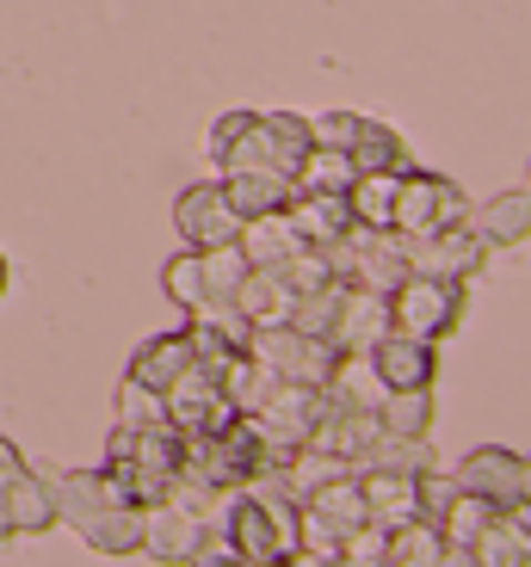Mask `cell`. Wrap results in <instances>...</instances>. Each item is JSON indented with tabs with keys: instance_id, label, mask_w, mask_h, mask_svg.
<instances>
[{
	"instance_id": "obj_1",
	"label": "cell",
	"mask_w": 531,
	"mask_h": 567,
	"mask_svg": "<svg viewBox=\"0 0 531 567\" xmlns=\"http://www.w3.org/2000/svg\"><path fill=\"white\" fill-rule=\"evenodd\" d=\"M180 456H186V432L180 425H112V444H105V475L124 487V499L136 506H155L173 494L180 482Z\"/></svg>"
},
{
	"instance_id": "obj_2",
	"label": "cell",
	"mask_w": 531,
	"mask_h": 567,
	"mask_svg": "<svg viewBox=\"0 0 531 567\" xmlns=\"http://www.w3.org/2000/svg\"><path fill=\"white\" fill-rule=\"evenodd\" d=\"M266 463H273V451H266V439H259V425L247 420V413H235L223 432H186L180 475L216 487V494H235V487H247Z\"/></svg>"
},
{
	"instance_id": "obj_3",
	"label": "cell",
	"mask_w": 531,
	"mask_h": 567,
	"mask_svg": "<svg viewBox=\"0 0 531 567\" xmlns=\"http://www.w3.org/2000/svg\"><path fill=\"white\" fill-rule=\"evenodd\" d=\"M470 309V284L463 278H439V271H408L396 290H389V327L396 333H415L427 346H446L463 327Z\"/></svg>"
},
{
	"instance_id": "obj_4",
	"label": "cell",
	"mask_w": 531,
	"mask_h": 567,
	"mask_svg": "<svg viewBox=\"0 0 531 567\" xmlns=\"http://www.w3.org/2000/svg\"><path fill=\"white\" fill-rule=\"evenodd\" d=\"M451 223H470V198H463V185L446 179V173H432V167H402L389 228L415 241V235H432V228H451Z\"/></svg>"
},
{
	"instance_id": "obj_5",
	"label": "cell",
	"mask_w": 531,
	"mask_h": 567,
	"mask_svg": "<svg viewBox=\"0 0 531 567\" xmlns=\"http://www.w3.org/2000/svg\"><path fill=\"white\" fill-rule=\"evenodd\" d=\"M328 259L346 284H365V290H396L415 271L408 266V235H396V228H365V223L346 228L340 241L328 247Z\"/></svg>"
},
{
	"instance_id": "obj_6",
	"label": "cell",
	"mask_w": 531,
	"mask_h": 567,
	"mask_svg": "<svg viewBox=\"0 0 531 567\" xmlns=\"http://www.w3.org/2000/svg\"><path fill=\"white\" fill-rule=\"evenodd\" d=\"M247 352L259 358V364H273L285 383H328L334 358H340V346L328 340V333H303V327L290 321H266V327H247Z\"/></svg>"
},
{
	"instance_id": "obj_7",
	"label": "cell",
	"mask_w": 531,
	"mask_h": 567,
	"mask_svg": "<svg viewBox=\"0 0 531 567\" xmlns=\"http://www.w3.org/2000/svg\"><path fill=\"white\" fill-rule=\"evenodd\" d=\"M321 413H328V395H321L316 383H285V377H278V389L259 401L247 420L259 425V439H266L273 463H285L290 451H303V444H309V432L321 425Z\"/></svg>"
},
{
	"instance_id": "obj_8",
	"label": "cell",
	"mask_w": 531,
	"mask_h": 567,
	"mask_svg": "<svg viewBox=\"0 0 531 567\" xmlns=\"http://www.w3.org/2000/svg\"><path fill=\"white\" fill-rule=\"evenodd\" d=\"M173 228H180V241L186 247H223V241H242V216H235L229 192L223 179H198L186 185L180 198H173Z\"/></svg>"
},
{
	"instance_id": "obj_9",
	"label": "cell",
	"mask_w": 531,
	"mask_h": 567,
	"mask_svg": "<svg viewBox=\"0 0 531 567\" xmlns=\"http://www.w3.org/2000/svg\"><path fill=\"white\" fill-rule=\"evenodd\" d=\"M451 482L463 494H482L489 506H519L525 499V451H507V444H476V451L458 456Z\"/></svg>"
},
{
	"instance_id": "obj_10",
	"label": "cell",
	"mask_w": 531,
	"mask_h": 567,
	"mask_svg": "<svg viewBox=\"0 0 531 567\" xmlns=\"http://www.w3.org/2000/svg\"><path fill=\"white\" fill-rule=\"evenodd\" d=\"M161 401H167V420L180 425V432H223V425L235 420V408H229V395H223V383H216L211 364L180 370Z\"/></svg>"
},
{
	"instance_id": "obj_11",
	"label": "cell",
	"mask_w": 531,
	"mask_h": 567,
	"mask_svg": "<svg viewBox=\"0 0 531 567\" xmlns=\"http://www.w3.org/2000/svg\"><path fill=\"white\" fill-rule=\"evenodd\" d=\"M489 254H494V247L482 241L470 223L432 228V235H415V241H408V266H415V271H439V278H463V284L489 266Z\"/></svg>"
},
{
	"instance_id": "obj_12",
	"label": "cell",
	"mask_w": 531,
	"mask_h": 567,
	"mask_svg": "<svg viewBox=\"0 0 531 567\" xmlns=\"http://www.w3.org/2000/svg\"><path fill=\"white\" fill-rule=\"evenodd\" d=\"M69 530H74V537H81L93 555H105V561H124V555H143L149 506H136V499H105V506H93L86 518H74Z\"/></svg>"
},
{
	"instance_id": "obj_13",
	"label": "cell",
	"mask_w": 531,
	"mask_h": 567,
	"mask_svg": "<svg viewBox=\"0 0 531 567\" xmlns=\"http://www.w3.org/2000/svg\"><path fill=\"white\" fill-rule=\"evenodd\" d=\"M211 530H216L211 518L186 512L180 499H155L149 506V530H143V555H155V561H198Z\"/></svg>"
},
{
	"instance_id": "obj_14",
	"label": "cell",
	"mask_w": 531,
	"mask_h": 567,
	"mask_svg": "<svg viewBox=\"0 0 531 567\" xmlns=\"http://www.w3.org/2000/svg\"><path fill=\"white\" fill-rule=\"evenodd\" d=\"M359 494H365V512H371V525L396 530L408 518H420V475L408 468H384V463H359Z\"/></svg>"
},
{
	"instance_id": "obj_15",
	"label": "cell",
	"mask_w": 531,
	"mask_h": 567,
	"mask_svg": "<svg viewBox=\"0 0 531 567\" xmlns=\"http://www.w3.org/2000/svg\"><path fill=\"white\" fill-rule=\"evenodd\" d=\"M371 364L384 377V389H432L439 383V346L415 340V333H396V327L371 346Z\"/></svg>"
},
{
	"instance_id": "obj_16",
	"label": "cell",
	"mask_w": 531,
	"mask_h": 567,
	"mask_svg": "<svg viewBox=\"0 0 531 567\" xmlns=\"http://www.w3.org/2000/svg\"><path fill=\"white\" fill-rule=\"evenodd\" d=\"M377 439H384L377 408H334V401H328V413H321V425L309 432V444H316V451L340 456V463H353V468L377 451Z\"/></svg>"
},
{
	"instance_id": "obj_17",
	"label": "cell",
	"mask_w": 531,
	"mask_h": 567,
	"mask_svg": "<svg viewBox=\"0 0 531 567\" xmlns=\"http://www.w3.org/2000/svg\"><path fill=\"white\" fill-rule=\"evenodd\" d=\"M389 333V290H365V284H346L340 315H334V333L328 340L340 352H371L377 340Z\"/></svg>"
},
{
	"instance_id": "obj_18",
	"label": "cell",
	"mask_w": 531,
	"mask_h": 567,
	"mask_svg": "<svg viewBox=\"0 0 531 567\" xmlns=\"http://www.w3.org/2000/svg\"><path fill=\"white\" fill-rule=\"evenodd\" d=\"M285 216H290V228H297L303 247H334L346 228L359 223L353 204H346V192H290Z\"/></svg>"
},
{
	"instance_id": "obj_19",
	"label": "cell",
	"mask_w": 531,
	"mask_h": 567,
	"mask_svg": "<svg viewBox=\"0 0 531 567\" xmlns=\"http://www.w3.org/2000/svg\"><path fill=\"white\" fill-rule=\"evenodd\" d=\"M0 494H7L13 537H43V530L62 525V512H57V475H38V468H25V475H13Z\"/></svg>"
},
{
	"instance_id": "obj_20",
	"label": "cell",
	"mask_w": 531,
	"mask_h": 567,
	"mask_svg": "<svg viewBox=\"0 0 531 567\" xmlns=\"http://www.w3.org/2000/svg\"><path fill=\"white\" fill-rule=\"evenodd\" d=\"M192 364H198V352H192L186 327H167V333H155V340H143L136 352H130L124 377H130V383L161 389V395H167V383L180 377V370H192Z\"/></svg>"
},
{
	"instance_id": "obj_21",
	"label": "cell",
	"mask_w": 531,
	"mask_h": 567,
	"mask_svg": "<svg viewBox=\"0 0 531 567\" xmlns=\"http://www.w3.org/2000/svg\"><path fill=\"white\" fill-rule=\"evenodd\" d=\"M470 228L482 235L489 247H525L531 241V192L513 185V192H494L489 204H470Z\"/></svg>"
},
{
	"instance_id": "obj_22",
	"label": "cell",
	"mask_w": 531,
	"mask_h": 567,
	"mask_svg": "<svg viewBox=\"0 0 531 567\" xmlns=\"http://www.w3.org/2000/svg\"><path fill=\"white\" fill-rule=\"evenodd\" d=\"M216 179H223V192H229L242 223L247 216H266V210H285L290 192H297V179L278 173V167H242V173H216Z\"/></svg>"
},
{
	"instance_id": "obj_23",
	"label": "cell",
	"mask_w": 531,
	"mask_h": 567,
	"mask_svg": "<svg viewBox=\"0 0 531 567\" xmlns=\"http://www.w3.org/2000/svg\"><path fill=\"white\" fill-rule=\"evenodd\" d=\"M321 395H328L334 408H377L389 389H384V377H377L371 352H340L328 370V383H321Z\"/></svg>"
},
{
	"instance_id": "obj_24",
	"label": "cell",
	"mask_w": 531,
	"mask_h": 567,
	"mask_svg": "<svg viewBox=\"0 0 531 567\" xmlns=\"http://www.w3.org/2000/svg\"><path fill=\"white\" fill-rule=\"evenodd\" d=\"M470 567H531L519 506H507V512H494V518H489V530L470 543Z\"/></svg>"
},
{
	"instance_id": "obj_25",
	"label": "cell",
	"mask_w": 531,
	"mask_h": 567,
	"mask_svg": "<svg viewBox=\"0 0 531 567\" xmlns=\"http://www.w3.org/2000/svg\"><path fill=\"white\" fill-rule=\"evenodd\" d=\"M451 549H446V530L432 518H408V525L389 530V549H384V567H446Z\"/></svg>"
},
{
	"instance_id": "obj_26",
	"label": "cell",
	"mask_w": 531,
	"mask_h": 567,
	"mask_svg": "<svg viewBox=\"0 0 531 567\" xmlns=\"http://www.w3.org/2000/svg\"><path fill=\"white\" fill-rule=\"evenodd\" d=\"M216 383H223V395H229L235 413H254L259 401L278 389V370L259 364L254 352H235V358H223V364H216Z\"/></svg>"
},
{
	"instance_id": "obj_27",
	"label": "cell",
	"mask_w": 531,
	"mask_h": 567,
	"mask_svg": "<svg viewBox=\"0 0 531 567\" xmlns=\"http://www.w3.org/2000/svg\"><path fill=\"white\" fill-rule=\"evenodd\" d=\"M235 315H242L247 327L285 321V315H290V290H285V278H278L273 266H254V271L242 278V290H235Z\"/></svg>"
},
{
	"instance_id": "obj_28",
	"label": "cell",
	"mask_w": 531,
	"mask_h": 567,
	"mask_svg": "<svg viewBox=\"0 0 531 567\" xmlns=\"http://www.w3.org/2000/svg\"><path fill=\"white\" fill-rule=\"evenodd\" d=\"M297 192H353V179H359V161H353V148H328V142H309V155L297 161Z\"/></svg>"
},
{
	"instance_id": "obj_29",
	"label": "cell",
	"mask_w": 531,
	"mask_h": 567,
	"mask_svg": "<svg viewBox=\"0 0 531 567\" xmlns=\"http://www.w3.org/2000/svg\"><path fill=\"white\" fill-rule=\"evenodd\" d=\"M432 413H439V395H432V389H389V395L377 401V420H384V432H396V439H432Z\"/></svg>"
},
{
	"instance_id": "obj_30",
	"label": "cell",
	"mask_w": 531,
	"mask_h": 567,
	"mask_svg": "<svg viewBox=\"0 0 531 567\" xmlns=\"http://www.w3.org/2000/svg\"><path fill=\"white\" fill-rule=\"evenodd\" d=\"M259 136H266V161H273L278 173H297V161L309 155L316 130H309L303 112H259Z\"/></svg>"
},
{
	"instance_id": "obj_31",
	"label": "cell",
	"mask_w": 531,
	"mask_h": 567,
	"mask_svg": "<svg viewBox=\"0 0 531 567\" xmlns=\"http://www.w3.org/2000/svg\"><path fill=\"white\" fill-rule=\"evenodd\" d=\"M501 506H489V499L482 494H451V506L439 512V530H446V549H451V561H470V543L482 537V530H489V518Z\"/></svg>"
},
{
	"instance_id": "obj_32",
	"label": "cell",
	"mask_w": 531,
	"mask_h": 567,
	"mask_svg": "<svg viewBox=\"0 0 531 567\" xmlns=\"http://www.w3.org/2000/svg\"><path fill=\"white\" fill-rule=\"evenodd\" d=\"M353 161H359V173H402L408 161V142L396 124H384V117H365L359 136H353Z\"/></svg>"
},
{
	"instance_id": "obj_33",
	"label": "cell",
	"mask_w": 531,
	"mask_h": 567,
	"mask_svg": "<svg viewBox=\"0 0 531 567\" xmlns=\"http://www.w3.org/2000/svg\"><path fill=\"white\" fill-rule=\"evenodd\" d=\"M161 290H167V302L180 315H192V309H204V302H211V284H204V254H198V247H180V254L161 266Z\"/></svg>"
},
{
	"instance_id": "obj_34",
	"label": "cell",
	"mask_w": 531,
	"mask_h": 567,
	"mask_svg": "<svg viewBox=\"0 0 531 567\" xmlns=\"http://www.w3.org/2000/svg\"><path fill=\"white\" fill-rule=\"evenodd\" d=\"M242 247H247L254 266H278V259H285L290 247H303V241H297V228H290L285 210H266V216H247L242 223Z\"/></svg>"
},
{
	"instance_id": "obj_35",
	"label": "cell",
	"mask_w": 531,
	"mask_h": 567,
	"mask_svg": "<svg viewBox=\"0 0 531 567\" xmlns=\"http://www.w3.org/2000/svg\"><path fill=\"white\" fill-rule=\"evenodd\" d=\"M408 167H415V161H408ZM396 179H402V173H359V179H353L346 204H353V216H359L365 228H389V210H396Z\"/></svg>"
},
{
	"instance_id": "obj_36",
	"label": "cell",
	"mask_w": 531,
	"mask_h": 567,
	"mask_svg": "<svg viewBox=\"0 0 531 567\" xmlns=\"http://www.w3.org/2000/svg\"><path fill=\"white\" fill-rule=\"evenodd\" d=\"M198 254H204V284H211V302H235L242 278L254 271L247 247L242 241H223V247H198Z\"/></svg>"
},
{
	"instance_id": "obj_37",
	"label": "cell",
	"mask_w": 531,
	"mask_h": 567,
	"mask_svg": "<svg viewBox=\"0 0 531 567\" xmlns=\"http://www.w3.org/2000/svg\"><path fill=\"white\" fill-rule=\"evenodd\" d=\"M340 297H346V278L340 284H321V290H309V297L290 302L285 321L303 327V333H334V315H340Z\"/></svg>"
},
{
	"instance_id": "obj_38",
	"label": "cell",
	"mask_w": 531,
	"mask_h": 567,
	"mask_svg": "<svg viewBox=\"0 0 531 567\" xmlns=\"http://www.w3.org/2000/svg\"><path fill=\"white\" fill-rule=\"evenodd\" d=\"M161 420H167L161 389H143V383H130V377H124V383H118V425H161Z\"/></svg>"
},
{
	"instance_id": "obj_39",
	"label": "cell",
	"mask_w": 531,
	"mask_h": 567,
	"mask_svg": "<svg viewBox=\"0 0 531 567\" xmlns=\"http://www.w3.org/2000/svg\"><path fill=\"white\" fill-rule=\"evenodd\" d=\"M254 117L259 112H223V117H216V124L204 130V167H211V173L223 167V161H229V148L247 136V124H254Z\"/></svg>"
},
{
	"instance_id": "obj_40",
	"label": "cell",
	"mask_w": 531,
	"mask_h": 567,
	"mask_svg": "<svg viewBox=\"0 0 531 567\" xmlns=\"http://www.w3.org/2000/svg\"><path fill=\"white\" fill-rule=\"evenodd\" d=\"M384 549H389V530L384 525H359L340 549V567H384Z\"/></svg>"
},
{
	"instance_id": "obj_41",
	"label": "cell",
	"mask_w": 531,
	"mask_h": 567,
	"mask_svg": "<svg viewBox=\"0 0 531 567\" xmlns=\"http://www.w3.org/2000/svg\"><path fill=\"white\" fill-rule=\"evenodd\" d=\"M365 117L359 112H321L309 117V130H316V142H328V148H353V136H359Z\"/></svg>"
},
{
	"instance_id": "obj_42",
	"label": "cell",
	"mask_w": 531,
	"mask_h": 567,
	"mask_svg": "<svg viewBox=\"0 0 531 567\" xmlns=\"http://www.w3.org/2000/svg\"><path fill=\"white\" fill-rule=\"evenodd\" d=\"M25 451H19V444L13 439H7V432H0V487H7V482H13V475H25Z\"/></svg>"
},
{
	"instance_id": "obj_43",
	"label": "cell",
	"mask_w": 531,
	"mask_h": 567,
	"mask_svg": "<svg viewBox=\"0 0 531 567\" xmlns=\"http://www.w3.org/2000/svg\"><path fill=\"white\" fill-rule=\"evenodd\" d=\"M13 543V518H7V494H0V549Z\"/></svg>"
},
{
	"instance_id": "obj_44",
	"label": "cell",
	"mask_w": 531,
	"mask_h": 567,
	"mask_svg": "<svg viewBox=\"0 0 531 567\" xmlns=\"http://www.w3.org/2000/svg\"><path fill=\"white\" fill-rule=\"evenodd\" d=\"M7 290H13V259L0 254V302H7Z\"/></svg>"
},
{
	"instance_id": "obj_45",
	"label": "cell",
	"mask_w": 531,
	"mask_h": 567,
	"mask_svg": "<svg viewBox=\"0 0 531 567\" xmlns=\"http://www.w3.org/2000/svg\"><path fill=\"white\" fill-rule=\"evenodd\" d=\"M525 506H531V451H525Z\"/></svg>"
},
{
	"instance_id": "obj_46",
	"label": "cell",
	"mask_w": 531,
	"mask_h": 567,
	"mask_svg": "<svg viewBox=\"0 0 531 567\" xmlns=\"http://www.w3.org/2000/svg\"><path fill=\"white\" fill-rule=\"evenodd\" d=\"M525 192H531V167H525Z\"/></svg>"
}]
</instances>
